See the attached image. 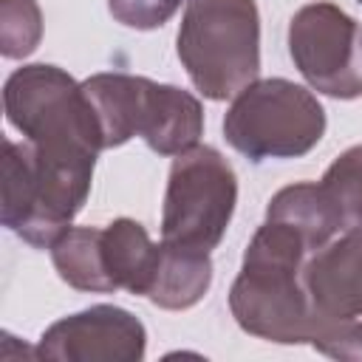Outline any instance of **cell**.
<instances>
[{"mask_svg": "<svg viewBox=\"0 0 362 362\" xmlns=\"http://www.w3.org/2000/svg\"><path fill=\"white\" fill-rule=\"evenodd\" d=\"M305 286L325 317H362V229L325 243L305 263Z\"/></svg>", "mask_w": 362, "mask_h": 362, "instance_id": "9c48e42d", "label": "cell"}, {"mask_svg": "<svg viewBox=\"0 0 362 362\" xmlns=\"http://www.w3.org/2000/svg\"><path fill=\"white\" fill-rule=\"evenodd\" d=\"M99 246L110 291L127 288L130 294H144L158 257V243L150 240L144 226L139 221L119 218L102 229Z\"/></svg>", "mask_w": 362, "mask_h": 362, "instance_id": "7c38bea8", "label": "cell"}, {"mask_svg": "<svg viewBox=\"0 0 362 362\" xmlns=\"http://www.w3.org/2000/svg\"><path fill=\"white\" fill-rule=\"evenodd\" d=\"M144 325L124 308L93 305L45 328L37 359L68 362H136L144 356Z\"/></svg>", "mask_w": 362, "mask_h": 362, "instance_id": "ba28073f", "label": "cell"}, {"mask_svg": "<svg viewBox=\"0 0 362 362\" xmlns=\"http://www.w3.org/2000/svg\"><path fill=\"white\" fill-rule=\"evenodd\" d=\"M359 3H362V0H359Z\"/></svg>", "mask_w": 362, "mask_h": 362, "instance_id": "d6986e66", "label": "cell"}, {"mask_svg": "<svg viewBox=\"0 0 362 362\" xmlns=\"http://www.w3.org/2000/svg\"><path fill=\"white\" fill-rule=\"evenodd\" d=\"M317 187L339 232L362 229V144L345 150Z\"/></svg>", "mask_w": 362, "mask_h": 362, "instance_id": "9a60e30c", "label": "cell"}, {"mask_svg": "<svg viewBox=\"0 0 362 362\" xmlns=\"http://www.w3.org/2000/svg\"><path fill=\"white\" fill-rule=\"evenodd\" d=\"M359 25L334 3H308L288 23V54L297 71L325 96H362Z\"/></svg>", "mask_w": 362, "mask_h": 362, "instance_id": "52a82bcc", "label": "cell"}, {"mask_svg": "<svg viewBox=\"0 0 362 362\" xmlns=\"http://www.w3.org/2000/svg\"><path fill=\"white\" fill-rule=\"evenodd\" d=\"M3 105L8 122L40 150L96 158L105 150L90 99L57 65H25L6 79Z\"/></svg>", "mask_w": 362, "mask_h": 362, "instance_id": "277c9868", "label": "cell"}, {"mask_svg": "<svg viewBox=\"0 0 362 362\" xmlns=\"http://www.w3.org/2000/svg\"><path fill=\"white\" fill-rule=\"evenodd\" d=\"M266 218H277V221L291 223L308 240V246L314 252L322 249L339 232L337 223H334V215L328 212V206H325V201L320 195V187L317 184H291V187H283L269 201Z\"/></svg>", "mask_w": 362, "mask_h": 362, "instance_id": "5bb4252c", "label": "cell"}, {"mask_svg": "<svg viewBox=\"0 0 362 362\" xmlns=\"http://www.w3.org/2000/svg\"><path fill=\"white\" fill-rule=\"evenodd\" d=\"M42 37V14L34 0H0V51L8 59L28 57Z\"/></svg>", "mask_w": 362, "mask_h": 362, "instance_id": "2e32d148", "label": "cell"}, {"mask_svg": "<svg viewBox=\"0 0 362 362\" xmlns=\"http://www.w3.org/2000/svg\"><path fill=\"white\" fill-rule=\"evenodd\" d=\"M178 59L206 99H235L260 71L255 0H189L178 28Z\"/></svg>", "mask_w": 362, "mask_h": 362, "instance_id": "3957f363", "label": "cell"}, {"mask_svg": "<svg viewBox=\"0 0 362 362\" xmlns=\"http://www.w3.org/2000/svg\"><path fill=\"white\" fill-rule=\"evenodd\" d=\"M238 204L232 164L215 147H189L175 156L164 192L161 240L212 252Z\"/></svg>", "mask_w": 362, "mask_h": 362, "instance_id": "8992f818", "label": "cell"}, {"mask_svg": "<svg viewBox=\"0 0 362 362\" xmlns=\"http://www.w3.org/2000/svg\"><path fill=\"white\" fill-rule=\"evenodd\" d=\"M201 133L204 110L189 90L144 79L136 136H141L150 150H156L158 156H178L195 147Z\"/></svg>", "mask_w": 362, "mask_h": 362, "instance_id": "30bf717a", "label": "cell"}, {"mask_svg": "<svg viewBox=\"0 0 362 362\" xmlns=\"http://www.w3.org/2000/svg\"><path fill=\"white\" fill-rule=\"evenodd\" d=\"M99 235L102 229L96 226H71L51 246V260L57 274L79 291H110V283L102 266Z\"/></svg>", "mask_w": 362, "mask_h": 362, "instance_id": "4fadbf2b", "label": "cell"}, {"mask_svg": "<svg viewBox=\"0 0 362 362\" xmlns=\"http://www.w3.org/2000/svg\"><path fill=\"white\" fill-rule=\"evenodd\" d=\"M311 345L334 359H354L362 362V320L359 317H325Z\"/></svg>", "mask_w": 362, "mask_h": 362, "instance_id": "e0dca14e", "label": "cell"}, {"mask_svg": "<svg viewBox=\"0 0 362 362\" xmlns=\"http://www.w3.org/2000/svg\"><path fill=\"white\" fill-rule=\"evenodd\" d=\"M308 240L286 221L266 218L246 246L240 274L229 291V308L246 334L269 342H311L325 314L305 286Z\"/></svg>", "mask_w": 362, "mask_h": 362, "instance_id": "6da1fadb", "label": "cell"}, {"mask_svg": "<svg viewBox=\"0 0 362 362\" xmlns=\"http://www.w3.org/2000/svg\"><path fill=\"white\" fill-rule=\"evenodd\" d=\"M96 158L40 150L28 139L3 141V223L34 249H51L85 206Z\"/></svg>", "mask_w": 362, "mask_h": 362, "instance_id": "7a4b0ae2", "label": "cell"}, {"mask_svg": "<svg viewBox=\"0 0 362 362\" xmlns=\"http://www.w3.org/2000/svg\"><path fill=\"white\" fill-rule=\"evenodd\" d=\"M181 3L184 0H107V8L116 23L136 31H150L164 25Z\"/></svg>", "mask_w": 362, "mask_h": 362, "instance_id": "ac0fdd59", "label": "cell"}, {"mask_svg": "<svg viewBox=\"0 0 362 362\" xmlns=\"http://www.w3.org/2000/svg\"><path fill=\"white\" fill-rule=\"evenodd\" d=\"M226 141L252 161L305 156L325 133V110L317 96L288 79H255L223 119Z\"/></svg>", "mask_w": 362, "mask_h": 362, "instance_id": "5b68a950", "label": "cell"}, {"mask_svg": "<svg viewBox=\"0 0 362 362\" xmlns=\"http://www.w3.org/2000/svg\"><path fill=\"white\" fill-rule=\"evenodd\" d=\"M212 283V260L209 252L173 246L167 240L158 243L156 269L150 277V286L144 297L156 303L158 308L181 311L195 305Z\"/></svg>", "mask_w": 362, "mask_h": 362, "instance_id": "8fae6325", "label": "cell"}]
</instances>
